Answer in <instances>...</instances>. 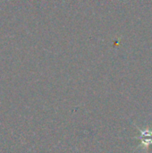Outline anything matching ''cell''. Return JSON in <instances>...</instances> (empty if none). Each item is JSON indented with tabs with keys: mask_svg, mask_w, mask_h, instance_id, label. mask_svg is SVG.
Returning a JSON list of instances; mask_svg holds the SVG:
<instances>
[{
	"mask_svg": "<svg viewBox=\"0 0 152 153\" xmlns=\"http://www.w3.org/2000/svg\"><path fill=\"white\" fill-rule=\"evenodd\" d=\"M133 126H134V127H136L140 131V135L135 136L133 138L134 139H139L140 142H141L140 144L138 145V147H136L135 151L138 150V149H142L143 152H148L150 146L152 145V129L146 128L144 130H142L140 127H138L134 124H133Z\"/></svg>",
	"mask_w": 152,
	"mask_h": 153,
	"instance_id": "cell-1",
	"label": "cell"
}]
</instances>
